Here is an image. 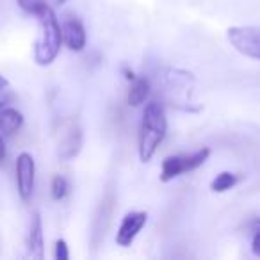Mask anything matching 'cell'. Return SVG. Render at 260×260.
<instances>
[{"label": "cell", "instance_id": "obj_1", "mask_svg": "<svg viewBox=\"0 0 260 260\" xmlns=\"http://www.w3.org/2000/svg\"><path fill=\"white\" fill-rule=\"evenodd\" d=\"M159 84L164 100L170 105L189 112L200 111V105L194 104L196 79L192 73L180 68H164L159 75Z\"/></svg>", "mask_w": 260, "mask_h": 260}, {"label": "cell", "instance_id": "obj_2", "mask_svg": "<svg viewBox=\"0 0 260 260\" xmlns=\"http://www.w3.org/2000/svg\"><path fill=\"white\" fill-rule=\"evenodd\" d=\"M168 132V119L164 107L159 102H150L143 111L141 128H139V159L148 162L155 155L159 145Z\"/></svg>", "mask_w": 260, "mask_h": 260}, {"label": "cell", "instance_id": "obj_3", "mask_svg": "<svg viewBox=\"0 0 260 260\" xmlns=\"http://www.w3.org/2000/svg\"><path fill=\"white\" fill-rule=\"evenodd\" d=\"M38 22H40V34L34 43V59L40 66H48L55 61L62 43L61 23L50 6H47L38 15Z\"/></svg>", "mask_w": 260, "mask_h": 260}, {"label": "cell", "instance_id": "obj_4", "mask_svg": "<svg viewBox=\"0 0 260 260\" xmlns=\"http://www.w3.org/2000/svg\"><path fill=\"white\" fill-rule=\"evenodd\" d=\"M210 155V148L203 146V148L196 150L192 153H178V155H170L164 159L162 171H160V180L170 182L173 178L180 177V175L187 173V171H194L200 166L205 164V160Z\"/></svg>", "mask_w": 260, "mask_h": 260}, {"label": "cell", "instance_id": "obj_5", "mask_svg": "<svg viewBox=\"0 0 260 260\" xmlns=\"http://www.w3.org/2000/svg\"><path fill=\"white\" fill-rule=\"evenodd\" d=\"M228 40L237 52L260 61V27L241 25L228 29Z\"/></svg>", "mask_w": 260, "mask_h": 260}, {"label": "cell", "instance_id": "obj_6", "mask_svg": "<svg viewBox=\"0 0 260 260\" xmlns=\"http://www.w3.org/2000/svg\"><path fill=\"white\" fill-rule=\"evenodd\" d=\"M57 153L62 160H70L79 155L82 148V130L75 119H62L57 134Z\"/></svg>", "mask_w": 260, "mask_h": 260}, {"label": "cell", "instance_id": "obj_7", "mask_svg": "<svg viewBox=\"0 0 260 260\" xmlns=\"http://www.w3.org/2000/svg\"><path fill=\"white\" fill-rule=\"evenodd\" d=\"M34 178H36V164L30 153L22 152L16 159V185L22 200H30L34 191Z\"/></svg>", "mask_w": 260, "mask_h": 260}, {"label": "cell", "instance_id": "obj_8", "mask_svg": "<svg viewBox=\"0 0 260 260\" xmlns=\"http://www.w3.org/2000/svg\"><path fill=\"white\" fill-rule=\"evenodd\" d=\"M148 219V214L146 212H128L123 217L121 224L118 228V234H116V242L121 248H128L134 239L138 237V234L143 230V226L146 224Z\"/></svg>", "mask_w": 260, "mask_h": 260}, {"label": "cell", "instance_id": "obj_9", "mask_svg": "<svg viewBox=\"0 0 260 260\" xmlns=\"http://www.w3.org/2000/svg\"><path fill=\"white\" fill-rule=\"evenodd\" d=\"M61 30H62V41H64V45L70 50L73 52L84 50L87 36H86V29H84L82 22L79 18H73V16L66 18L64 23L61 25Z\"/></svg>", "mask_w": 260, "mask_h": 260}, {"label": "cell", "instance_id": "obj_10", "mask_svg": "<svg viewBox=\"0 0 260 260\" xmlns=\"http://www.w3.org/2000/svg\"><path fill=\"white\" fill-rule=\"evenodd\" d=\"M27 255L32 256L36 260H41L45 255V241H43V223H41L40 212L32 214V219H30V226L27 232Z\"/></svg>", "mask_w": 260, "mask_h": 260}, {"label": "cell", "instance_id": "obj_11", "mask_svg": "<svg viewBox=\"0 0 260 260\" xmlns=\"http://www.w3.org/2000/svg\"><path fill=\"white\" fill-rule=\"evenodd\" d=\"M23 125V114L13 107L0 109V132L2 136H13Z\"/></svg>", "mask_w": 260, "mask_h": 260}, {"label": "cell", "instance_id": "obj_12", "mask_svg": "<svg viewBox=\"0 0 260 260\" xmlns=\"http://www.w3.org/2000/svg\"><path fill=\"white\" fill-rule=\"evenodd\" d=\"M150 89H152V87H150V80L146 79V77H134V79H132V84H130L128 96H126L128 105H132V107L141 105L143 102L148 98Z\"/></svg>", "mask_w": 260, "mask_h": 260}, {"label": "cell", "instance_id": "obj_13", "mask_svg": "<svg viewBox=\"0 0 260 260\" xmlns=\"http://www.w3.org/2000/svg\"><path fill=\"white\" fill-rule=\"evenodd\" d=\"M237 182H239V177L235 173L221 171V173L210 182V189H212L214 192H224V191H230Z\"/></svg>", "mask_w": 260, "mask_h": 260}, {"label": "cell", "instance_id": "obj_14", "mask_svg": "<svg viewBox=\"0 0 260 260\" xmlns=\"http://www.w3.org/2000/svg\"><path fill=\"white\" fill-rule=\"evenodd\" d=\"M52 198L57 200V202H61V200L66 198V194H68L70 191V185H68V180H66L62 175H55L54 178H52Z\"/></svg>", "mask_w": 260, "mask_h": 260}, {"label": "cell", "instance_id": "obj_15", "mask_svg": "<svg viewBox=\"0 0 260 260\" xmlns=\"http://www.w3.org/2000/svg\"><path fill=\"white\" fill-rule=\"evenodd\" d=\"M16 2H18V6L23 9V11L29 13V15H34V16H38L48 6L47 0H16Z\"/></svg>", "mask_w": 260, "mask_h": 260}, {"label": "cell", "instance_id": "obj_16", "mask_svg": "<svg viewBox=\"0 0 260 260\" xmlns=\"http://www.w3.org/2000/svg\"><path fill=\"white\" fill-rule=\"evenodd\" d=\"M11 100H13L11 84L8 82V79H6V77L0 75V109H4Z\"/></svg>", "mask_w": 260, "mask_h": 260}, {"label": "cell", "instance_id": "obj_17", "mask_svg": "<svg viewBox=\"0 0 260 260\" xmlns=\"http://www.w3.org/2000/svg\"><path fill=\"white\" fill-rule=\"evenodd\" d=\"M251 230H253V241H251L253 253L260 256V219L253 221V223H251Z\"/></svg>", "mask_w": 260, "mask_h": 260}, {"label": "cell", "instance_id": "obj_18", "mask_svg": "<svg viewBox=\"0 0 260 260\" xmlns=\"http://www.w3.org/2000/svg\"><path fill=\"white\" fill-rule=\"evenodd\" d=\"M55 258L57 260H68L70 258L68 244H66L64 239H59V241L55 242Z\"/></svg>", "mask_w": 260, "mask_h": 260}, {"label": "cell", "instance_id": "obj_19", "mask_svg": "<svg viewBox=\"0 0 260 260\" xmlns=\"http://www.w3.org/2000/svg\"><path fill=\"white\" fill-rule=\"evenodd\" d=\"M4 159H6V143H4L2 134H0V164L4 162Z\"/></svg>", "mask_w": 260, "mask_h": 260}, {"label": "cell", "instance_id": "obj_20", "mask_svg": "<svg viewBox=\"0 0 260 260\" xmlns=\"http://www.w3.org/2000/svg\"><path fill=\"white\" fill-rule=\"evenodd\" d=\"M66 2H70V0H55V4L57 6H62V4H66Z\"/></svg>", "mask_w": 260, "mask_h": 260}]
</instances>
